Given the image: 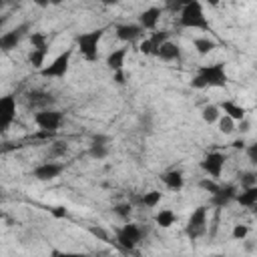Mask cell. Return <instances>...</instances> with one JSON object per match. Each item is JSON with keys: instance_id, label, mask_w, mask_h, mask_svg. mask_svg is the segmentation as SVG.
<instances>
[{"instance_id": "ba28073f", "label": "cell", "mask_w": 257, "mask_h": 257, "mask_svg": "<svg viewBox=\"0 0 257 257\" xmlns=\"http://www.w3.org/2000/svg\"><path fill=\"white\" fill-rule=\"evenodd\" d=\"M62 120H64V114L60 110H56V108H42V110L34 112V122L44 133L56 135V131L60 128Z\"/></svg>"}, {"instance_id": "f1b7e54d", "label": "cell", "mask_w": 257, "mask_h": 257, "mask_svg": "<svg viewBox=\"0 0 257 257\" xmlns=\"http://www.w3.org/2000/svg\"><path fill=\"white\" fill-rule=\"evenodd\" d=\"M249 233H251V227L239 223V225L233 227V231H231V239H233V241H245V239L249 237Z\"/></svg>"}, {"instance_id": "4dcf8cb0", "label": "cell", "mask_w": 257, "mask_h": 257, "mask_svg": "<svg viewBox=\"0 0 257 257\" xmlns=\"http://www.w3.org/2000/svg\"><path fill=\"white\" fill-rule=\"evenodd\" d=\"M112 211H114V215H118L120 219L128 221V217H131V213H133V205H131V203H118V205L112 207Z\"/></svg>"}, {"instance_id": "f35d334b", "label": "cell", "mask_w": 257, "mask_h": 257, "mask_svg": "<svg viewBox=\"0 0 257 257\" xmlns=\"http://www.w3.org/2000/svg\"><path fill=\"white\" fill-rule=\"evenodd\" d=\"M6 22H8V16H0V36H2V28Z\"/></svg>"}, {"instance_id": "d590c367", "label": "cell", "mask_w": 257, "mask_h": 257, "mask_svg": "<svg viewBox=\"0 0 257 257\" xmlns=\"http://www.w3.org/2000/svg\"><path fill=\"white\" fill-rule=\"evenodd\" d=\"M239 131L245 135V133H249L251 131V122L247 120V118H243V120H239Z\"/></svg>"}, {"instance_id": "7a4b0ae2", "label": "cell", "mask_w": 257, "mask_h": 257, "mask_svg": "<svg viewBox=\"0 0 257 257\" xmlns=\"http://www.w3.org/2000/svg\"><path fill=\"white\" fill-rule=\"evenodd\" d=\"M179 26L181 28H193V30H211L209 18L205 16L203 4L199 0H187L181 4L179 10Z\"/></svg>"}, {"instance_id": "603a6c76", "label": "cell", "mask_w": 257, "mask_h": 257, "mask_svg": "<svg viewBox=\"0 0 257 257\" xmlns=\"http://www.w3.org/2000/svg\"><path fill=\"white\" fill-rule=\"evenodd\" d=\"M235 201H237L239 205H243V207H249V209L255 207V205H257V185H255V187L241 189V191L237 193Z\"/></svg>"}, {"instance_id": "2e32d148", "label": "cell", "mask_w": 257, "mask_h": 257, "mask_svg": "<svg viewBox=\"0 0 257 257\" xmlns=\"http://www.w3.org/2000/svg\"><path fill=\"white\" fill-rule=\"evenodd\" d=\"M114 32H116V38L122 40V42H126V44L139 40V38L145 34V30H143L137 22H124V24H118V26L114 28Z\"/></svg>"}, {"instance_id": "4316f807", "label": "cell", "mask_w": 257, "mask_h": 257, "mask_svg": "<svg viewBox=\"0 0 257 257\" xmlns=\"http://www.w3.org/2000/svg\"><path fill=\"white\" fill-rule=\"evenodd\" d=\"M219 116H221V110H219V106H217V104H205V106L201 108V118H203L207 124L217 122V120H219Z\"/></svg>"}, {"instance_id": "5b68a950", "label": "cell", "mask_w": 257, "mask_h": 257, "mask_svg": "<svg viewBox=\"0 0 257 257\" xmlns=\"http://www.w3.org/2000/svg\"><path fill=\"white\" fill-rule=\"evenodd\" d=\"M30 38V44H32V50L28 54V62L32 68L40 70L44 68L46 64V56H48V38L44 32H30L28 34Z\"/></svg>"}, {"instance_id": "e575fe53", "label": "cell", "mask_w": 257, "mask_h": 257, "mask_svg": "<svg viewBox=\"0 0 257 257\" xmlns=\"http://www.w3.org/2000/svg\"><path fill=\"white\" fill-rule=\"evenodd\" d=\"M48 213H50L52 217H56V219H64V217H68V209H64V207H50Z\"/></svg>"}, {"instance_id": "1f68e13d", "label": "cell", "mask_w": 257, "mask_h": 257, "mask_svg": "<svg viewBox=\"0 0 257 257\" xmlns=\"http://www.w3.org/2000/svg\"><path fill=\"white\" fill-rule=\"evenodd\" d=\"M50 257H90L84 251H60V249H52Z\"/></svg>"}, {"instance_id": "8992f818", "label": "cell", "mask_w": 257, "mask_h": 257, "mask_svg": "<svg viewBox=\"0 0 257 257\" xmlns=\"http://www.w3.org/2000/svg\"><path fill=\"white\" fill-rule=\"evenodd\" d=\"M207 215H209L207 205L195 207L193 213L189 215L187 225H185V235H187L191 241H197V239H201V237L207 233Z\"/></svg>"}, {"instance_id": "484cf974", "label": "cell", "mask_w": 257, "mask_h": 257, "mask_svg": "<svg viewBox=\"0 0 257 257\" xmlns=\"http://www.w3.org/2000/svg\"><path fill=\"white\" fill-rule=\"evenodd\" d=\"M161 199H163V193L157 191V189H153V191H147V193H143L139 197V205H143L147 209H155L161 203Z\"/></svg>"}, {"instance_id": "d4e9b609", "label": "cell", "mask_w": 257, "mask_h": 257, "mask_svg": "<svg viewBox=\"0 0 257 257\" xmlns=\"http://www.w3.org/2000/svg\"><path fill=\"white\" fill-rule=\"evenodd\" d=\"M193 48L197 50V54L207 56V54H211L217 48V42L213 38H209V36H199V38L193 40Z\"/></svg>"}, {"instance_id": "9a60e30c", "label": "cell", "mask_w": 257, "mask_h": 257, "mask_svg": "<svg viewBox=\"0 0 257 257\" xmlns=\"http://www.w3.org/2000/svg\"><path fill=\"white\" fill-rule=\"evenodd\" d=\"M110 153V137L108 135H94L88 145V155L96 161L106 159Z\"/></svg>"}, {"instance_id": "cb8c5ba5", "label": "cell", "mask_w": 257, "mask_h": 257, "mask_svg": "<svg viewBox=\"0 0 257 257\" xmlns=\"http://www.w3.org/2000/svg\"><path fill=\"white\" fill-rule=\"evenodd\" d=\"M175 221H177V215H175L173 209H159V211L155 213V223H157V227H161V229L173 227Z\"/></svg>"}, {"instance_id": "f546056e", "label": "cell", "mask_w": 257, "mask_h": 257, "mask_svg": "<svg viewBox=\"0 0 257 257\" xmlns=\"http://www.w3.org/2000/svg\"><path fill=\"white\" fill-rule=\"evenodd\" d=\"M217 126H219V131H221L223 135H231V133L235 131V122H233L229 116H225V114H221V116H219Z\"/></svg>"}, {"instance_id": "7c38bea8", "label": "cell", "mask_w": 257, "mask_h": 257, "mask_svg": "<svg viewBox=\"0 0 257 257\" xmlns=\"http://www.w3.org/2000/svg\"><path fill=\"white\" fill-rule=\"evenodd\" d=\"M169 34H171L169 30H155V32H151V34L139 44V52L145 54V56H157V50L161 48L163 42L169 40Z\"/></svg>"}, {"instance_id": "ab89813d", "label": "cell", "mask_w": 257, "mask_h": 257, "mask_svg": "<svg viewBox=\"0 0 257 257\" xmlns=\"http://www.w3.org/2000/svg\"><path fill=\"white\" fill-rule=\"evenodd\" d=\"M207 257H225V255H221V253H215V255H207Z\"/></svg>"}, {"instance_id": "ac0fdd59", "label": "cell", "mask_w": 257, "mask_h": 257, "mask_svg": "<svg viewBox=\"0 0 257 257\" xmlns=\"http://www.w3.org/2000/svg\"><path fill=\"white\" fill-rule=\"evenodd\" d=\"M157 58L165 60V62H181L183 60V52H181V46L173 40H167L161 44V48L157 50Z\"/></svg>"}, {"instance_id": "d6986e66", "label": "cell", "mask_w": 257, "mask_h": 257, "mask_svg": "<svg viewBox=\"0 0 257 257\" xmlns=\"http://www.w3.org/2000/svg\"><path fill=\"white\" fill-rule=\"evenodd\" d=\"M161 8L159 6H149L147 10H143L141 14H139V26L143 28V30H155L157 28V24H159V20H161Z\"/></svg>"}, {"instance_id": "4fadbf2b", "label": "cell", "mask_w": 257, "mask_h": 257, "mask_svg": "<svg viewBox=\"0 0 257 257\" xmlns=\"http://www.w3.org/2000/svg\"><path fill=\"white\" fill-rule=\"evenodd\" d=\"M237 193H239V187H237V185H233V183L223 185V183H221L219 189H217V193L211 195L209 203H211L213 207H217V209H225L227 205H231V203L235 201Z\"/></svg>"}, {"instance_id": "83f0119b", "label": "cell", "mask_w": 257, "mask_h": 257, "mask_svg": "<svg viewBox=\"0 0 257 257\" xmlns=\"http://www.w3.org/2000/svg\"><path fill=\"white\" fill-rule=\"evenodd\" d=\"M239 183H241V189L255 187V185H257V173H255V171H243V173L239 175Z\"/></svg>"}, {"instance_id": "6da1fadb", "label": "cell", "mask_w": 257, "mask_h": 257, "mask_svg": "<svg viewBox=\"0 0 257 257\" xmlns=\"http://www.w3.org/2000/svg\"><path fill=\"white\" fill-rule=\"evenodd\" d=\"M229 82V74L225 70L223 62H213V64H201L193 78H191V86L193 88H225Z\"/></svg>"}, {"instance_id": "8fae6325", "label": "cell", "mask_w": 257, "mask_h": 257, "mask_svg": "<svg viewBox=\"0 0 257 257\" xmlns=\"http://www.w3.org/2000/svg\"><path fill=\"white\" fill-rule=\"evenodd\" d=\"M16 96L14 94H2L0 96V133H6L12 122L16 120Z\"/></svg>"}, {"instance_id": "30bf717a", "label": "cell", "mask_w": 257, "mask_h": 257, "mask_svg": "<svg viewBox=\"0 0 257 257\" xmlns=\"http://www.w3.org/2000/svg\"><path fill=\"white\" fill-rule=\"evenodd\" d=\"M26 34H30V22H22V24H18V26L12 28V30L2 32V36H0V50H2V52L14 50V48L24 40Z\"/></svg>"}, {"instance_id": "d6a6232c", "label": "cell", "mask_w": 257, "mask_h": 257, "mask_svg": "<svg viewBox=\"0 0 257 257\" xmlns=\"http://www.w3.org/2000/svg\"><path fill=\"white\" fill-rule=\"evenodd\" d=\"M219 185L221 183H217V181H213V179H209V177H205L201 183H199V187L203 189V191H207L209 195H213V193H217V189H219Z\"/></svg>"}, {"instance_id": "ffe728a7", "label": "cell", "mask_w": 257, "mask_h": 257, "mask_svg": "<svg viewBox=\"0 0 257 257\" xmlns=\"http://www.w3.org/2000/svg\"><path fill=\"white\" fill-rule=\"evenodd\" d=\"M128 54V46H120V48H114L106 54L104 58V64L112 70V72H118V70H124V58Z\"/></svg>"}, {"instance_id": "3957f363", "label": "cell", "mask_w": 257, "mask_h": 257, "mask_svg": "<svg viewBox=\"0 0 257 257\" xmlns=\"http://www.w3.org/2000/svg\"><path fill=\"white\" fill-rule=\"evenodd\" d=\"M104 30L106 28H94V30H88V32H80L74 36V44L78 48V52L82 54V58L86 62H96L98 60V46H100V40L104 36Z\"/></svg>"}, {"instance_id": "5bb4252c", "label": "cell", "mask_w": 257, "mask_h": 257, "mask_svg": "<svg viewBox=\"0 0 257 257\" xmlns=\"http://www.w3.org/2000/svg\"><path fill=\"white\" fill-rule=\"evenodd\" d=\"M64 171V163H56V161H44L40 165H36L32 169V177L36 181H54L56 177H60Z\"/></svg>"}, {"instance_id": "7402d4cb", "label": "cell", "mask_w": 257, "mask_h": 257, "mask_svg": "<svg viewBox=\"0 0 257 257\" xmlns=\"http://www.w3.org/2000/svg\"><path fill=\"white\" fill-rule=\"evenodd\" d=\"M161 181L165 183V187H167L169 191H175V193L183 191V187H185V177H183V173L177 171V169L165 171V173L161 175Z\"/></svg>"}, {"instance_id": "277c9868", "label": "cell", "mask_w": 257, "mask_h": 257, "mask_svg": "<svg viewBox=\"0 0 257 257\" xmlns=\"http://www.w3.org/2000/svg\"><path fill=\"white\" fill-rule=\"evenodd\" d=\"M74 48H66L64 52L56 54L48 64H44V68H40V76L42 78H64L68 74L70 68V60H72Z\"/></svg>"}, {"instance_id": "836d02e7", "label": "cell", "mask_w": 257, "mask_h": 257, "mask_svg": "<svg viewBox=\"0 0 257 257\" xmlns=\"http://www.w3.org/2000/svg\"><path fill=\"white\" fill-rule=\"evenodd\" d=\"M245 153H247L249 163H251V165H257V145H255V143L247 145V147H245Z\"/></svg>"}, {"instance_id": "e0dca14e", "label": "cell", "mask_w": 257, "mask_h": 257, "mask_svg": "<svg viewBox=\"0 0 257 257\" xmlns=\"http://www.w3.org/2000/svg\"><path fill=\"white\" fill-rule=\"evenodd\" d=\"M217 106H219V110H223L221 114L229 116V118H231L233 122H239V120L247 118V108H245L243 104H239V102L231 100V98L223 100V102H221V104H217Z\"/></svg>"}, {"instance_id": "74e56055", "label": "cell", "mask_w": 257, "mask_h": 257, "mask_svg": "<svg viewBox=\"0 0 257 257\" xmlns=\"http://www.w3.org/2000/svg\"><path fill=\"white\" fill-rule=\"evenodd\" d=\"M231 147H233V149H241V151H245L247 143H245V139H237V141H233V143H231Z\"/></svg>"}, {"instance_id": "8d00e7d4", "label": "cell", "mask_w": 257, "mask_h": 257, "mask_svg": "<svg viewBox=\"0 0 257 257\" xmlns=\"http://www.w3.org/2000/svg\"><path fill=\"white\" fill-rule=\"evenodd\" d=\"M112 78L116 84H124V70H118V72H112Z\"/></svg>"}, {"instance_id": "9c48e42d", "label": "cell", "mask_w": 257, "mask_h": 257, "mask_svg": "<svg viewBox=\"0 0 257 257\" xmlns=\"http://www.w3.org/2000/svg\"><path fill=\"white\" fill-rule=\"evenodd\" d=\"M225 163H227V155H225V153H221V151H211V153H207V155L201 159L199 167L203 169L205 175H209V179L219 181V177L223 175Z\"/></svg>"}, {"instance_id": "52a82bcc", "label": "cell", "mask_w": 257, "mask_h": 257, "mask_svg": "<svg viewBox=\"0 0 257 257\" xmlns=\"http://www.w3.org/2000/svg\"><path fill=\"white\" fill-rule=\"evenodd\" d=\"M143 235H145V231H143L141 225H137V223H124V225H120V227L114 231L116 243H118L124 251H133V249L143 241Z\"/></svg>"}, {"instance_id": "44dd1931", "label": "cell", "mask_w": 257, "mask_h": 257, "mask_svg": "<svg viewBox=\"0 0 257 257\" xmlns=\"http://www.w3.org/2000/svg\"><path fill=\"white\" fill-rule=\"evenodd\" d=\"M52 100H54L52 94H48V92H44V90H30V92L26 94L28 106H30V108H36V112L42 110V108H50V102H52Z\"/></svg>"}]
</instances>
